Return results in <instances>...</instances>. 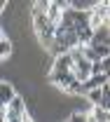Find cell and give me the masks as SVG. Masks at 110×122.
Segmentation results:
<instances>
[{"label":"cell","mask_w":110,"mask_h":122,"mask_svg":"<svg viewBox=\"0 0 110 122\" xmlns=\"http://www.w3.org/2000/svg\"><path fill=\"white\" fill-rule=\"evenodd\" d=\"M73 71H75V61H73L70 52H68V54L54 56V63H52L47 75H66V73H73Z\"/></svg>","instance_id":"cell-1"},{"label":"cell","mask_w":110,"mask_h":122,"mask_svg":"<svg viewBox=\"0 0 110 122\" xmlns=\"http://www.w3.org/2000/svg\"><path fill=\"white\" fill-rule=\"evenodd\" d=\"M16 96H19V94H16V89L12 87V82L2 80V85H0V106H10Z\"/></svg>","instance_id":"cell-2"},{"label":"cell","mask_w":110,"mask_h":122,"mask_svg":"<svg viewBox=\"0 0 110 122\" xmlns=\"http://www.w3.org/2000/svg\"><path fill=\"white\" fill-rule=\"evenodd\" d=\"M2 47H0V56H2V61H7L10 56H12V52H14V45H12V40H10V35L2 30Z\"/></svg>","instance_id":"cell-3"},{"label":"cell","mask_w":110,"mask_h":122,"mask_svg":"<svg viewBox=\"0 0 110 122\" xmlns=\"http://www.w3.org/2000/svg\"><path fill=\"white\" fill-rule=\"evenodd\" d=\"M89 110H91V115H94V120H96V122H110V113L105 110V108H101V106H91Z\"/></svg>","instance_id":"cell-4"},{"label":"cell","mask_w":110,"mask_h":122,"mask_svg":"<svg viewBox=\"0 0 110 122\" xmlns=\"http://www.w3.org/2000/svg\"><path fill=\"white\" fill-rule=\"evenodd\" d=\"M24 122H35V120H33V117H31V113H28V115L24 117Z\"/></svg>","instance_id":"cell-5"},{"label":"cell","mask_w":110,"mask_h":122,"mask_svg":"<svg viewBox=\"0 0 110 122\" xmlns=\"http://www.w3.org/2000/svg\"><path fill=\"white\" fill-rule=\"evenodd\" d=\"M108 24H110V19H108Z\"/></svg>","instance_id":"cell-6"}]
</instances>
